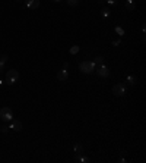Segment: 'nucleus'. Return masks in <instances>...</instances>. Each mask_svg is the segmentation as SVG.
Wrapping results in <instances>:
<instances>
[{
  "instance_id": "obj_21",
  "label": "nucleus",
  "mask_w": 146,
  "mask_h": 163,
  "mask_svg": "<svg viewBox=\"0 0 146 163\" xmlns=\"http://www.w3.org/2000/svg\"><path fill=\"white\" fill-rule=\"evenodd\" d=\"M2 84H3V80H2V78H0V87H2Z\"/></svg>"
},
{
  "instance_id": "obj_11",
  "label": "nucleus",
  "mask_w": 146,
  "mask_h": 163,
  "mask_svg": "<svg viewBox=\"0 0 146 163\" xmlns=\"http://www.w3.org/2000/svg\"><path fill=\"white\" fill-rule=\"evenodd\" d=\"M126 9H127V10H134L133 0H126Z\"/></svg>"
},
{
  "instance_id": "obj_3",
  "label": "nucleus",
  "mask_w": 146,
  "mask_h": 163,
  "mask_svg": "<svg viewBox=\"0 0 146 163\" xmlns=\"http://www.w3.org/2000/svg\"><path fill=\"white\" fill-rule=\"evenodd\" d=\"M0 119L3 120V122H9V120H12L13 119V112L10 107H2L0 109Z\"/></svg>"
},
{
  "instance_id": "obj_15",
  "label": "nucleus",
  "mask_w": 146,
  "mask_h": 163,
  "mask_svg": "<svg viewBox=\"0 0 146 163\" xmlns=\"http://www.w3.org/2000/svg\"><path fill=\"white\" fill-rule=\"evenodd\" d=\"M78 52H79V46H73L70 49V54H76Z\"/></svg>"
},
{
  "instance_id": "obj_13",
  "label": "nucleus",
  "mask_w": 146,
  "mask_h": 163,
  "mask_svg": "<svg viewBox=\"0 0 146 163\" xmlns=\"http://www.w3.org/2000/svg\"><path fill=\"white\" fill-rule=\"evenodd\" d=\"M75 151H76V154H82L83 153V147L80 146V144H75Z\"/></svg>"
},
{
  "instance_id": "obj_6",
  "label": "nucleus",
  "mask_w": 146,
  "mask_h": 163,
  "mask_svg": "<svg viewBox=\"0 0 146 163\" xmlns=\"http://www.w3.org/2000/svg\"><path fill=\"white\" fill-rule=\"evenodd\" d=\"M25 5L28 9H38L40 8V0H25Z\"/></svg>"
},
{
  "instance_id": "obj_16",
  "label": "nucleus",
  "mask_w": 146,
  "mask_h": 163,
  "mask_svg": "<svg viewBox=\"0 0 146 163\" xmlns=\"http://www.w3.org/2000/svg\"><path fill=\"white\" fill-rule=\"evenodd\" d=\"M0 131H2V132H7V131H9V126H7V125H2V126H0Z\"/></svg>"
},
{
  "instance_id": "obj_20",
  "label": "nucleus",
  "mask_w": 146,
  "mask_h": 163,
  "mask_svg": "<svg viewBox=\"0 0 146 163\" xmlns=\"http://www.w3.org/2000/svg\"><path fill=\"white\" fill-rule=\"evenodd\" d=\"M109 5H117V0H107Z\"/></svg>"
},
{
  "instance_id": "obj_10",
  "label": "nucleus",
  "mask_w": 146,
  "mask_h": 163,
  "mask_svg": "<svg viewBox=\"0 0 146 163\" xmlns=\"http://www.w3.org/2000/svg\"><path fill=\"white\" fill-rule=\"evenodd\" d=\"M92 62H94L96 66H99V65H104V57H102V56H96V57H95Z\"/></svg>"
},
{
  "instance_id": "obj_7",
  "label": "nucleus",
  "mask_w": 146,
  "mask_h": 163,
  "mask_svg": "<svg viewBox=\"0 0 146 163\" xmlns=\"http://www.w3.org/2000/svg\"><path fill=\"white\" fill-rule=\"evenodd\" d=\"M67 76H69V72H67V69H60L57 72V80L58 81H66L67 80Z\"/></svg>"
},
{
  "instance_id": "obj_5",
  "label": "nucleus",
  "mask_w": 146,
  "mask_h": 163,
  "mask_svg": "<svg viewBox=\"0 0 146 163\" xmlns=\"http://www.w3.org/2000/svg\"><path fill=\"white\" fill-rule=\"evenodd\" d=\"M95 72H96L98 76H101V78H107L109 75V69L105 66V65H99V66L95 68Z\"/></svg>"
},
{
  "instance_id": "obj_19",
  "label": "nucleus",
  "mask_w": 146,
  "mask_h": 163,
  "mask_svg": "<svg viewBox=\"0 0 146 163\" xmlns=\"http://www.w3.org/2000/svg\"><path fill=\"white\" fill-rule=\"evenodd\" d=\"M5 66H6V63H3V62H0V74L5 71Z\"/></svg>"
},
{
  "instance_id": "obj_2",
  "label": "nucleus",
  "mask_w": 146,
  "mask_h": 163,
  "mask_svg": "<svg viewBox=\"0 0 146 163\" xmlns=\"http://www.w3.org/2000/svg\"><path fill=\"white\" fill-rule=\"evenodd\" d=\"M18 80H19V72H18L16 69H9L6 72V84L13 85Z\"/></svg>"
},
{
  "instance_id": "obj_8",
  "label": "nucleus",
  "mask_w": 146,
  "mask_h": 163,
  "mask_svg": "<svg viewBox=\"0 0 146 163\" xmlns=\"http://www.w3.org/2000/svg\"><path fill=\"white\" fill-rule=\"evenodd\" d=\"M10 129H13V131H21L22 129L21 120H13V122L10 124Z\"/></svg>"
},
{
  "instance_id": "obj_12",
  "label": "nucleus",
  "mask_w": 146,
  "mask_h": 163,
  "mask_svg": "<svg viewBox=\"0 0 146 163\" xmlns=\"http://www.w3.org/2000/svg\"><path fill=\"white\" fill-rule=\"evenodd\" d=\"M127 82H129L130 85H134V84L137 82V78H136V76H133V75H130V76H127Z\"/></svg>"
},
{
  "instance_id": "obj_22",
  "label": "nucleus",
  "mask_w": 146,
  "mask_h": 163,
  "mask_svg": "<svg viewBox=\"0 0 146 163\" xmlns=\"http://www.w3.org/2000/svg\"><path fill=\"white\" fill-rule=\"evenodd\" d=\"M53 2H61V0H53Z\"/></svg>"
},
{
  "instance_id": "obj_4",
  "label": "nucleus",
  "mask_w": 146,
  "mask_h": 163,
  "mask_svg": "<svg viewBox=\"0 0 146 163\" xmlns=\"http://www.w3.org/2000/svg\"><path fill=\"white\" fill-rule=\"evenodd\" d=\"M113 93H114V96H117V97H123L124 94H126V85L121 84V82L116 84V85L113 87Z\"/></svg>"
},
{
  "instance_id": "obj_9",
  "label": "nucleus",
  "mask_w": 146,
  "mask_h": 163,
  "mask_svg": "<svg viewBox=\"0 0 146 163\" xmlns=\"http://www.w3.org/2000/svg\"><path fill=\"white\" fill-rule=\"evenodd\" d=\"M75 160H76V162H79V163H89V162H91V159H89V157H83L82 154H76V156H75Z\"/></svg>"
},
{
  "instance_id": "obj_1",
  "label": "nucleus",
  "mask_w": 146,
  "mask_h": 163,
  "mask_svg": "<svg viewBox=\"0 0 146 163\" xmlns=\"http://www.w3.org/2000/svg\"><path fill=\"white\" fill-rule=\"evenodd\" d=\"M95 68H96V65L94 62H89V60H83L79 63V69L83 74H92V72H95Z\"/></svg>"
},
{
  "instance_id": "obj_23",
  "label": "nucleus",
  "mask_w": 146,
  "mask_h": 163,
  "mask_svg": "<svg viewBox=\"0 0 146 163\" xmlns=\"http://www.w3.org/2000/svg\"><path fill=\"white\" fill-rule=\"evenodd\" d=\"M16 2H22V0H16Z\"/></svg>"
},
{
  "instance_id": "obj_14",
  "label": "nucleus",
  "mask_w": 146,
  "mask_h": 163,
  "mask_svg": "<svg viewBox=\"0 0 146 163\" xmlns=\"http://www.w3.org/2000/svg\"><path fill=\"white\" fill-rule=\"evenodd\" d=\"M66 2H67V5H69V6L75 8V6H78V5H79L80 0H66Z\"/></svg>"
},
{
  "instance_id": "obj_18",
  "label": "nucleus",
  "mask_w": 146,
  "mask_h": 163,
  "mask_svg": "<svg viewBox=\"0 0 146 163\" xmlns=\"http://www.w3.org/2000/svg\"><path fill=\"white\" fill-rule=\"evenodd\" d=\"M102 15H104V16H108L109 15V9L108 8H104V9H102Z\"/></svg>"
},
{
  "instance_id": "obj_17",
  "label": "nucleus",
  "mask_w": 146,
  "mask_h": 163,
  "mask_svg": "<svg viewBox=\"0 0 146 163\" xmlns=\"http://www.w3.org/2000/svg\"><path fill=\"white\" fill-rule=\"evenodd\" d=\"M7 59H9V57H7L6 54H2V56H0V62H3V63H6Z\"/></svg>"
}]
</instances>
